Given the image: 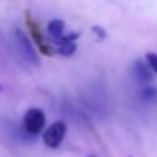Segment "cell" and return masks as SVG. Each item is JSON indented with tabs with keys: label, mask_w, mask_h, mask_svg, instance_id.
<instances>
[{
	"label": "cell",
	"mask_w": 157,
	"mask_h": 157,
	"mask_svg": "<svg viewBox=\"0 0 157 157\" xmlns=\"http://www.w3.org/2000/svg\"><path fill=\"white\" fill-rule=\"evenodd\" d=\"M44 125H46V114L41 108L37 107L29 108L21 119V130L26 136L31 137L38 136L44 130Z\"/></svg>",
	"instance_id": "cell-1"
},
{
	"label": "cell",
	"mask_w": 157,
	"mask_h": 157,
	"mask_svg": "<svg viewBox=\"0 0 157 157\" xmlns=\"http://www.w3.org/2000/svg\"><path fill=\"white\" fill-rule=\"evenodd\" d=\"M14 41H15V46H17V51L20 52V55L31 64L37 66L40 64V59H38V52L35 51V48L32 46L29 37L20 31V29H15L14 32Z\"/></svg>",
	"instance_id": "cell-2"
},
{
	"label": "cell",
	"mask_w": 157,
	"mask_h": 157,
	"mask_svg": "<svg viewBox=\"0 0 157 157\" xmlns=\"http://www.w3.org/2000/svg\"><path fill=\"white\" fill-rule=\"evenodd\" d=\"M66 131H67V127L63 121H56L53 122L52 125L44 131L43 134V142L48 148H58L61 145V142L64 140L66 137Z\"/></svg>",
	"instance_id": "cell-3"
},
{
	"label": "cell",
	"mask_w": 157,
	"mask_h": 157,
	"mask_svg": "<svg viewBox=\"0 0 157 157\" xmlns=\"http://www.w3.org/2000/svg\"><path fill=\"white\" fill-rule=\"evenodd\" d=\"M79 37V34H69L59 40H56L55 43L58 44V53L64 55V56H72L76 52V38Z\"/></svg>",
	"instance_id": "cell-4"
},
{
	"label": "cell",
	"mask_w": 157,
	"mask_h": 157,
	"mask_svg": "<svg viewBox=\"0 0 157 157\" xmlns=\"http://www.w3.org/2000/svg\"><path fill=\"white\" fill-rule=\"evenodd\" d=\"M133 72H134V76L137 78L139 82L142 84H148L153 81V70L150 69V66L147 64L145 59H136L134 64H133Z\"/></svg>",
	"instance_id": "cell-5"
},
{
	"label": "cell",
	"mask_w": 157,
	"mask_h": 157,
	"mask_svg": "<svg viewBox=\"0 0 157 157\" xmlns=\"http://www.w3.org/2000/svg\"><path fill=\"white\" fill-rule=\"evenodd\" d=\"M64 21L63 20H59V18H53L49 21V25H48V32L51 34V37H52L53 40L56 41V40H59V38H63L64 35Z\"/></svg>",
	"instance_id": "cell-6"
},
{
	"label": "cell",
	"mask_w": 157,
	"mask_h": 157,
	"mask_svg": "<svg viewBox=\"0 0 157 157\" xmlns=\"http://www.w3.org/2000/svg\"><path fill=\"white\" fill-rule=\"evenodd\" d=\"M140 99L145 104H157V87L153 86H145L140 90Z\"/></svg>",
	"instance_id": "cell-7"
},
{
	"label": "cell",
	"mask_w": 157,
	"mask_h": 157,
	"mask_svg": "<svg viewBox=\"0 0 157 157\" xmlns=\"http://www.w3.org/2000/svg\"><path fill=\"white\" fill-rule=\"evenodd\" d=\"M145 61L150 66V69L153 70V73H157V53L148 52L145 55Z\"/></svg>",
	"instance_id": "cell-8"
},
{
	"label": "cell",
	"mask_w": 157,
	"mask_h": 157,
	"mask_svg": "<svg viewBox=\"0 0 157 157\" xmlns=\"http://www.w3.org/2000/svg\"><path fill=\"white\" fill-rule=\"evenodd\" d=\"M92 31H93V34H95L99 40H104L105 37H107V32L104 31V28H101V26H93Z\"/></svg>",
	"instance_id": "cell-9"
},
{
	"label": "cell",
	"mask_w": 157,
	"mask_h": 157,
	"mask_svg": "<svg viewBox=\"0 0 157 157\" xmlns=\"http://www.w3.org/2000/svg\"><path fill=\"white\" fill-rule=\"evenodd\" d=\"M2 90H3V87H2V84H0V92H2Z\"/></svg>",
	"instance_id": "cell-10"
},
{
	"label": "cell",
	"mask_w": 157,
	"mask_h": 157,
	"mask_svg": "<svg viewBox=\"0 0 157 157\" xmlns=\"http://www.w3.org/2000/svg\"><path fill=\"white\" fill-rule=\"evenodd\" d=\"M89 157H95V156H89Z\"/></svg>",
	"instance_id": "cell-11"
}]
</instances>
